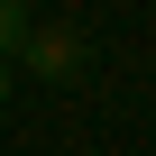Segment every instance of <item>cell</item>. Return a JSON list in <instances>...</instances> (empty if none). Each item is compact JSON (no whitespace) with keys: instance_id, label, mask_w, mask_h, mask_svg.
I'll return each mask as SVG.
<instances>
[{"instance_id":"cell-1","label":"cell","mask_w":156,"mask_h":156,"mask_svg":"<svg viewBox=\"0 0 156 156\" xmlns=\"http://www.w3.org/2000/svg\"><path fill=\"white\" fill-rule=\"evenodd\" d=\"M19 64L46 73V83H73V73H83V37H73V28H28L19 37Z\"/></svg>"},{"instance_id":"cell-2","label":"cell","mask_w":156,"mask_h":156,"mask_svg":"<svg viewBox=\"0 0 156 156\" xmlns=\"http://www.w3.org/2000/svg\"><path fill=\"white\" fill-rule=\"evenodd\" d=\"M37 28V9H28V0H0V64H9L19 55V37Z\"/></svg>"},{"instance_id":"cell-3","label":"cell","mask_w":156,"mask_h":156,"mask_svg":"<svg viewBox=\"0 0 156 156\" xmlns=\"http://www.w3.org/2000/svg\"><path fill=\"white\" fill-rule=\"evenodd\" d=\"M0 110H9V64H0Z\"/></svg>"}]
</instances>
